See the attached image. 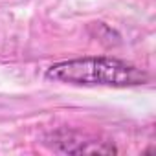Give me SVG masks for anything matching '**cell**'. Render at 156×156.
I'll return each instance as SVG.
<instances>
[{
	"label": "cell",
	"mask_w": 156,
	"mask_h": 156,
	"mask_svg": "<svg viewBox=\"0 0 156 156\" xmlns=\"http://www.w3.org/2000/svg\"><path fill=\"white\" fill-rule=\"evenodd\" d=\"M46 77L79 87H140L149 77L138 66L116 57H79L51 64Z\"/></svg>",
	"instance_id": "obj_1"
},
{
	"label": "cell",
	"mask_w": 156,
	"mask_h": 156,
	"mask_svg": "<svg viewBox=\"0 0 156 156\" xmlns=\"http://www.w3.org/2000/svg\"><path fill=\"white\" fill-rule=\"evenodd\" d=\"M44 145L61 154H118V147L110 141L99 140L70 129H59L44 136Z\"/></svg>",
	"instance_id": "obj_2"
}]
</instances>
